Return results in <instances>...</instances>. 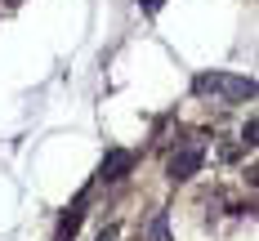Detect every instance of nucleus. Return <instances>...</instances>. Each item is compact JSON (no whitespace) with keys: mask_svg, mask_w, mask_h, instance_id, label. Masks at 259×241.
I'll list each match as a JSON object with an SVG mask.
<instances>
[{"mask_svg":"<svg viewBox=\"0 0 259 241\" xmlns=\"http://www.w3.org/2000/svg\"><path fill=\"white\" fill-rule=\"evenodd\" d=\"M192 89L201 99H214V103H246V99H255V80L237 76V72H201L192 80Z\"/></svg>","mask_w":259,"mask_h":241,"instance_id":"f257e3e1","label":"nucleus"},{"mask_svg":"<svg viewBox=\"0 0 259 241\" xmlns=\"http://www.w3.org/2000/svg\"><path fill=\"white\" fill-rule=\"evenodd\" d=\"M201 157H206V152H201L197 143H188V148H179V152H170L165 174H170V179H192V174L201 170Z\"/></svg>","mask_w":259,"mask_h":241,"instance_id":"f03ea898","label":"nucleus"},{"mask_svg":"<svg viewBox=\"0 0 259 241\" xmlns=\"http://www.w3.org/2000/svg\"><path fill=\"white\" fill-rule=\"evenodd\" d=\"M130 170H134V157H130L125 148H112L103 157V165H99V179H103V183H116V179H125Z\"/></svg>","mask_w":259,"mask_h":241,"instance_id":"7ed1b4c3","label":"nucleus"},{"mask_svg":"<svg viewBox=\"0 0 259 241\" xmlns=\"http://www.w3.org/2000/svg\"><path fill=\"white\" fill-rule=\"evenodd\" d=\"M80 214H85V197H80L76 206L67 210V219L58 223V241H72V237H76V228H80Z\"/></svg>","mask_w":259,"mask_h":241,"instance_id":"20e7f679","label":"nucleus"},{"mask_svg":"<svg viewBox=\"0 0 259 241\" xmlns=\"http://www.w3.org/2000/svg\"><path fill=\"white\" fill-rule=\"evenodd\" d=\"M148 241H170V223H165V214H161V210L148 219Z\"/></svg>","mask_w":259,"mask_h":241,"instance_id":"39448f33","label":"nucleus"},{"mask_svg":"<svg viewBox=\"0 0 259 241\" xmlns=\"http://www.w3.org/2000/svg\"><path fill=\"white\" fill-rule=\"evenodd\" d=\"M255 134H259V121H255V116H250V121L241 125V143H246V148H255V143H259Z\"/></svg>","mask_w":259,"mask_h":241,"instance_id":"423d86ee","label":"nucleus"},{"mask_svg":"<svg viewBox=\"0 0 259 241\" xmlns=\"http://www.w3.org/2000/svg\"><path fill=\"white\" fill-rule=\"evenodd\" d=\"M139 5H143V9H161V0H139Z\"/></svg>","mask_w":259,"mask_h":241,"instance_id":"0eeeda50","label":"nucleus"},{"mask_svg":"<svg viewBox=\"0 0 259 241\" xmlns=\"http://www.w3.org/2000/svg\"><path fill=\"white\" fill-rule=\"evenodd\" d=\"M99 241H116V228H107V232H103V237H99Z\"/></svg>","mask_w":259,"mask_h":241,"instance_id":"6e6552de","label":"nucleus"}]
</instances>
